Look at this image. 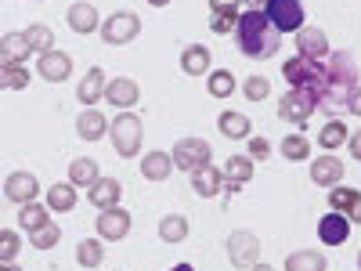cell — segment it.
Listing matches in <instances>:
<instances>
[{
    "label": "cell",
    "instance_id": "1",
    "mask_svg": "<svg viewBox=\"0 0 361 271\" xmlns=\"http://www.w3.org/2000/svg\"><path fill=\"white\" fill-rule=\"evenodd\" d=\"M361 83L357 62L350 51H329L325 54V80L318 87V109H325L329 116H340L347 109V95Z\"/></svg>",
    "mask_w": 361,
    "mask_h": 271
},
{
    "label": "cell",
    "instance_id": "2",
    "mask_svg": "<svg viewBox=\"0 0 361 271\" xmlns=\"http://www.w3.org/2000/svg\"><path fill=\"white\" fill-rule=\"evenodd\" d=\"M235 47L246 58H253V62H267V58L279 54L282 33L271 25V18L264 11L246 8V11H238V22H235Z\"/></svg>",
    "mask_w": 361,
    "mask_h": 271
},
{
    "label": "cell",
    "instance_id": "3",
    "mask_svg": "<svg viewBox=\"0 0 361 271\" xmlns=\"http://www.w3.org/2000/svg\"><path fill=\"white\" fill-rule=\"evenodd\" d=\"M109 141L116 148V156L119 159H134L141 152V141H145V124H141V116L134 109L127 112H119L112 124H109Z\"/></svg>",
    "mask_w": 361,
    "mask_h": 271
},
{
    "label": "cell",
    "instance_id": "4",
    "mask_svg": "<svg viewBox=\"0 0 361 271\" xmlns=\"http://www.w3.org/2000/svg\"><path fill=\"white\" fill-rule=\"evenodd\" d=\"M314 109H318V95L311 87H289L286 95L279 98V119L296 124V127H304L307 119L314 116Z\"/></svg>",
    "mask_w": 361,
    "mask_h": 271
},
{
    "label": "cell",
    "instance_id": "5",
    "mask_svg": "<svg viewBox=\"0 0 361 271\" xmlns=\"http://www.w3.org/2000/svg\"><path fill=\"white\" fill-rule=\"evenodd\" d=\"M170 156H173V167H177V170L192 174V170H202V167L214 163V145H209L206 138H180V141L173 145Z\"/></svg>",
    "mask_w": 361,
    "mask_h": 271
},
{
    "label": "cell",
    "instance_id": "6",
    "mask_svg": "<svg viewBox=\"0 0 361 271\" xmlns=\"http://www.w3.org/2000/svg\"><path fill=\"white\" fill-rule=\"evenodd\" d=\"M282 76L289 87H311L314 95H318V87L325 80V58L322 62H314V58H304V54H296V58H286L282 62Z\"/></svg>",
    "mask_w": 361,
    "mask_h": 271
},
{
    "label": "cell",
    "instance_id": "7",
    "mask_svg": "<svg viewBox=\"0 0 361 271\" xmlns=\"http://www.w3.org/2000/svg\"><path fill=\"white\" fill-rule=\"evenodd\" d=\"M98 33H102V40H105L109 47H123V44L137 40L141 18H137L134 11H116V15H109V18L98 25Z\"/></svg>",
    "mask_w": 361,
    "mask_h": 271
},
{
    "label": "cell",
    "instance_id": "8",
    "mask_svg": "<svg viewBox=\"0 0 361 271\" xmlns=\"http://www.w3.org/2000/svg\"><path fill=\"white\" fill-rule=\"evenodd\" d=\"M264 15L271 18V25H275L279 33H296V29L307 22L304 0H267Z\"/></svg>",
    "mask_w": 361,
    "mask_h": 271
},
{
    "label": "cell",
    "instance_id": "9",
    "mask_svg": "<svg viewBox=\"0 0 361 271\" xmlns=\"http://www.w3.org/2000/svg\"><path fill=\"white\" fill-rule=\"evenodd\" d=\"M130 214L123 206H109V210H98V221H94V231L102 243H123L130 235Z\"/></svg>",
    "mask_w": 361,
    "mask_h": 271
},
{
    "label": "cell",
    "instance_id": "10",
    "mask_svg": "<svg viewBox=\"0 0 361 271\" xmlns=\"http://www.w3.org/2000/svg\"><path fill=\"white\" fill-rule=\"evenodd\" d=\"M224 250H228V260H231L235 267H253V264L260 260V239H257L253 231H246V228H238V231L228 235Z\"/></svg>",
    "mask_w": 361,
    "mask_h": 271
},
{
    "label": "cell",
    "instance_id": "11",
    "mask_svg": "<svg viewBox=\"0 0 361 271\" xmlns=\"http://www.w3.org/2000/svg\"><path fill=\"white\" fill-rule=\"evenodd\" d=\"M37 73H40V80H47V83H66V80L73 76V58H69L62 47H51V51H44V54L37 58Z\"/></svg>",
    "mask_w": 361,
    "mask_h": 271
},
{
    "label": "cell",
    "instance_id": "12",
    "mask_svg": "<svg viewBox=\"0 0 361 271\" xmlns=\"http://www.w3.org/2000/svg\"><path fill=\"white\" fill-rule=\"evenodd\" d=\"M329 210L343 214L350 224H361V188H350V185H333L329 188Z\"/></svg>",
    "mask_w": 361,
    "mask_h": 271
},
{
    "label": "cell",
    "instance_id": "13",
    "mask_svg": "<svg viewBox=\"0 0 361 271\" xmlns=\"http://www.w3.org/2000/svg\"><path fill=\"white\" fill-rule=\"evenodd\" d=\"M4 195H8V203H15V206L33 203V199L40 195V181H37V174H29V170H15V174H8V181H4Z\"/></svg>",
    "mask_w": 361,
    "mask_h": 271
},
{
    "label": "cell",
    "instance_id": "14",
    "mask_svg": "<svg viewBox=\"0 0 361 271\" xmlns=\"http://www.w3.org/2000/svg\"><path fill=\"white\" fill-rule=\"evenodd\" d=\"M105 102H109L112 109H119V112L134 109V105L141 102V87H137V80H130V76H116V80H109V83H105Z\"/></svg>",
    "mask_w": 361,
    "mask_h": 271
},
{
    "label": "cell",
    "instance_id": "15",
    "mask_svg": "<svg viewBox=\"0 0 361 271\" xmlns=\"http://www.w3.org/2000/svg\"><path fill=\"white\" fill-rule=\"evenodd\" d=\"M343 174H347V167H343V159H340L336 152H322L318 159H311V181H314L318 188L340 185Z\"/></svg>",
    "mask_w": 361,
    "mask_h": 271
},
{
    "label": "cell",
    "instance_id": "16",
    "mask_svg": "<svg viewBox=\"0 0 361 271\" xmlns=\"http://www.w3.org/2000/svg\"><path fill=\"white\" fill-rule=\"evenodd\" d=\"M333 51L329 47V37H325V29H318V25H300L296 29V54H304V58H314V62H322V58Z\"/></svg>",
    "mask_w": 361,
    "mask_h": 271
},
{
    "label": "cell",
    "instance_id": "17",
    "mask_svg": "<svg viewBox=\"0 0 361 271\" xmlns=\"http://www.w3.org/2000/svg\"><path fill=\"white\" fill-rule=\"evenodd\" d=\"M119 199H123V185H119L116 177H98L94 185L87 188V203L94 210H109V206H119Z\"/></svg>",
    "mask_w": 361,
    "mask_h": 271
},
{
    "label": "cell",
    "instance_id": "18",
    "mask_svg": "<svg viewBox=\"0 0 361 271\" xmlns=\"http://www.w3.org/2000/svg\"><path fill=\"white\" fill-rule=\"evenodd\" d=\"M350 221L343 217V214H336V210H329V214L318 221V239L325 246H343L347 239H350Z\"/></svg>",
    "mask_w": 361,
    "mask_h": 271
},
{
    "label": "cell",
    "instance_id": "19",
    "mask_svg": "<svg viewBox=\"0 0 361 271\" xmlns=\"http://www.w3.org/2000/svg\"><path fill=\"white\" fill-rule=\"evenodd\" d=\"M66 22H69V29H73V33L87 37V33H98L102 15H98V8L90 4V0H76V4L69 8V15H66Z\"/></svg>",
    "mask_w": 361,
    "mask_h": 271
},
{
    "label": "cell",
    "instance_id": "20",
    "mask_svg": "<svg viewBox=\"0 0 361 271\" xmlns=\"http://www.w3.org/2000/svg\"><path fill=\"white\" fill-rule=\"evenodd\" d=\"M105 83H109V76H105V69H87V76L80 80V87H76V98H80V105L83 109H94L102 98H105Z\"/></svg>",
    "mask_w": 361,
    "mask_h": 271
},
{
    "label": "cell",
    "instance_id": "21",
    "mask_svg": "<svg viewBox=\"0 0 361 271\" xmlns=\"http://www.w3.org/2000/svg\"><path fill=\"white\" fill-rule=\"evenodd\" d=\"M209 69H214V54L206 44H188L180 51V73L185 76H206Z\"/></svg>",
    "mask_w": 361,
    "mask_h": 271
},
{
    "label": "cell",
    "instance_id": "22",
    "mask_svg": "<svg viewBox=\"0 0 361 271\" xmlns=\"http://www.w3.org/2000/svg\"><path fill=\"white\" fill-rule=\"evenodd\" d=\"M188 177H192V192L202 195V199H214V195L224 192V170H217L214 163L202 167V170H192Z\"/></svg>",
    "mask_w": 361,
    "mask_h": 271
},
{
    "label": "cell",
    "instance_id": "23",
    "mask_svg": "<svg viewBox=\"0 0 361 271\" xmlns=\"http://www.w3.org/2000/svg\"><path fill=\"white\" fill-rule=\"evenodd\" d=\"M217 131H221V138H228V141H246V138L253 134V124H250V116L235 112V109H224V112L217 116Z\"/></svg>",
    "mask_w": 361,
    "mask_h": 271
},
{
    "label": "cell",
    "instance_id": "24",
    "mask_svg": "<svg viewBox=\"0 0 361 271\" xmlns=\"http://www.w3.org/2000/svg\"><path fill=\"white\" fill-rule=\"evenodd\" d=\"M173 174V156L170 152H163V148H152V152H145V159H141V177L145 181H166Z\"/></svg>",
    "mask_w": 361,
    "mask_h": 271
},
{
    "label": "cell",
    "instance_id": "25",
    "mask_svg": "<svg viewBox=\"0 0 361 271\" xmlns=\"http://www.w3.org/2000/svg\"><path fill=\"white\" fill-rule=\"evenodd\" d=\"M76 134L83 141H102L109 134V116H102L98 109H83L76 116Z\"/></svg>",
    "mask_w": 361,
    "mask_h": 271
},
{
    "label": "cell",
    "instance_id": "26",
    "mask_svg": "<svg viewBox=\"0 0 361 271\" xmlns=\"http://www.w3.org/2000/svg\"><path fill=\"white\" fill-rule=\"evenodd\" d=\"M29 54H33V47H29L25 33H4V37H0V62H8V66H25Z\"/></svg>",
    "mask_w": 361,
    "mask_h": 271
},
{
    "label": "cell",
    "instance_id": "27",
    "mask_svg": "<svg viewBox=\"0 0 361 271\" xmlns=\"http://www.w3.org/2000/svg\"><path fill=\"white\" fill-rule=\"evenodd\" d=\"M98 177H102V167H98L94 156H80V159L69 163V185L73 188H90Z\"/></svg>",
    "mask_w": 361,
    "mask_h": 271
},
{
    "label": "cell",
    "instance_id": "28",
    "mask_svg": "<svg viewBox=\"0 0 361 271\" xmlns=\"http://www.w3.org/2000/svg\"><path fill=\"white\" fill-rule=\"evenodd\" d=\"M76 188L69 185V181H58V185L47 188V210H54V214H69V210H76Z\"/></svg>",
    "mask_w": 361,
    "mask_h": 271
},
{
    "label": "cell",
    "instance_id": "29",
    "mask_svg": "<svg viewBox=\"0 0 361 271\" xmlns=\"http://www.w3.org/2000/svg\"><path fill=\"white\" fill-rule=\"evenodd\" d=\"M206 90H209V98H231L238 90V80H235L231 69H209L206 73Z\"/></svg>",
    "mask_w": 361,
    "mask_h": 271
},
{
    "label": "cell",
    "instance_id": "30",
    "mask_svg": "<svg viewBox=\"0 0 361 271\" xmlns=\"http://www.w3.org/2000/svg\"><path fill=\"white\" fill-rule=\"evenodd\" d=\"M347 124H343V119L340 116H333V119H329V124L318 131V145L325 148V152H336V148H343L347 145Z\"/></svg>",
    "mask_w": 361,
    "mask_h": 271
},
{
    "label": "cell",
    "instance_id": "31",
    "mask_svg": "<svg viewBox=\"0 0 361 271\" xmlns=\"http://www.w3.org/2000/svg\"><path fill=\"white\" fill-rule=\"evenodd\" d=\"M286 271H329V260L318 250H296L286 257Z\"/></svg>",
    "mask_w": 361,
    "mask_h": 271
},
{
    "label": "cell",
    "instance_id": "32",
    "mask_svg": "<svg viewBox=\"0 0 361 271\" xmlns=\"http://www.w3.org/2000/svg\"><path fill=\"white\" fill-rule=\"evenodd\" d=\"M102 260H105L102 239H80L76 243V264L87 267V271H94V267H102Z\"/></svg>",
    "mask_w": 361,
    "mask_h": 271
},
{
    "label": "cell",
    "instance_id": "33",
    "mask_svg": "<svg viewBox=\"0 0 361 271\" xmlns=\"http://www.w3.org/2000/svg\"><path fill=\"white\" fill-rule=\"evenodd\" d=\"M279 152L289 159V163H307L311 159V141L304 134H286L279 141Z\"/></svg>",
    "mask_w": 361,
    "mask_h": 271
},
{
    "label": "cell",
    "instance_id": "34",
    "mask_svg": "<svg viewBox=\"0 0 361 271\" xmlns=\"http://www.w3.org/2000/svg\"><path fill=\"white\" fill-rule=\"evenodd\" d=\"M188 217L185 214H166L163 221H159V239L163 243H185L188 239Z\"/></svg>",
    "mask_w": 361,
    "mask_h": 271
},
{
    "label": "cell",
    "instance_id": "35",
    "mask_svg": "<svg viewBox=\"0 0 361 271\" xmlns=\"http://www.w3.org/2000/svg\"><path fill=\"white\" fill-rule=\"evenodd\" d=\"M58 243H62V228H58L54 221H44L40 228L29 231V246L33 250H54Z\"/></svg>",
    "mask_w": 361,
    "mask_h": 271
},
{
    "label": "cell",
    "instance_id": "36",
    "mask_svg": "<svg viewBox=\"0 0 361 271\" xmlns=\"http://www.w3.org/2000/svg\"><path fill=\"white\" fill-rule=\"evenodd\" d=\"M47 214H51V210H47L44 203H37V199L25 203V206H18V228H22V231H33V228H40L44 221H51Z\"/></svg>",
    "mask_w": 361,
    "mask_h": 271
},
{
    "label": "cell",
    "instance_id": "37",
    "mask_svg": "<svg viewBox=\"0 0 361 271\" xmlns=\"http://www.w3.org/2000/svg\"><path fill=\"white\" fill-rule=\"evenodd\" d=\"M22 33H25L29 47H33V54H44V51H51V47H54V29H51V25H44V22H33L29 29H22Z\"/></svg>",
    "mask_w": 361,
    "mask_h": 271
},
{
    "label": "cell",
    "instance_id": "38",
    "mask_svg": "<svg viewBox=\"0 0 361 271\" xmlns=\"http://www.w3.org/2000/svg\"><path fill=\"white\" fill-rule=\"evenodd\" d=\"M253 167H257V163H253L250 156H228V163H224V177L235 181V185H250Z\"/></svg>",
    "mask_w": 361,
    "mask_h": 271
},
{
    "label": "cell",
    "instance_id": "39",
    "mask_svg": "<svg viewBox=\"0 0 361 271\" xmlns=\"http://www.w3.org/2000/svg\"><path fill=\"white\" fill-rule=\"evenodd\" d=\"M235 22H238V11H209V33L228 37L235 33Z\"/></svg>",
    "mask_w": 361,
    "mask_h": 271
},
{
    "label": "cell",
    "instance_id": "40",
    "mask_svg": "<svg viewBox=\"0 0 361 271\" xmlns=\"http://www.w3.org/2000/svg\"><path fill=\"white\" fill-rule=\"evenodd\" d=\"M18 250H22V239H18V231H11V228H0V260H15V257H18Z\"/></svg>",
    "mask_w": 361,
    "mask_h": 271
},
{
    "label": "cell",
    "instance_id": "41",
    "mask_svg": "<svg viewBox=\"0 0 361 271\" xmlns=\"http://www.w3.org/2000/svg\"><path fill=\"white\" fill-rule=\"evenodd\" d=\"M243 95H246L250 102H264V98L271 95V83H267L264 76H250V80L243 83Z\"/></svg>",
    "mask_w": 361,
    "mask_h": 271
},
{
    "label": "cell",
    "instance_id": "42",
    "mask_svg": "<svg viewBox=\"0 0 361 271\" xmlns=\"http://www.w3.org/2000/svg\"><path fill=\"white\" fill-rule=\"evenodd\" d=\"M246 145H250V148H246V156H250L253 163H257V159L264 163V159L271 156V141H267L264 134H250V138H246Z\"/></svg>",
    "mask_w": 361,
    "mask_h": 271
},
{
    "label": "cell",
    "instance_id": "43",
    "mask_svg": "<svg viewBox=\"0 0 361 271\" xmlns=\"http://www.w3.org/2000/svg\"><path fill=\"white\" fill-rule=\"evenodd\" d=\"M29 87V69L25 66H11V90H25Z\"/></svg>",
    "mask_w": 361,
    "mask_h": 271
},
{
    "label": "cell",
    "instance_id": "44",
    "mask_svg": "<svg viewBox=\"0 0 361 271\" xmlns=\"http://www.w3.org/2000/svg\"><path fill=\"white\" fill-rule=\"evenodd\" d=\"M347 152H350L354 163H361V131H350L347 134Z\"/></svg>",
    "mask_w": 361,
    "mask_h": 271
},
{
    "label": "cell",
    "instance_id": "45",
    "mask_svg": "<svg viewBox=\"0 0 361 271\" xmlns=\"http://www.w3.org/2000/svg\"><path fill=\"white\" fill-rule=\"evenodd\" d=\"M347 112H350V116H361V83L347 95Z\"/></svg>",
    "mask_w": 361,
    "mask_h": 271
},
{
    "label": "cell",
    "instance_id": "46",
    "mask_svg": "<svg viewBox=\"0 0 361 271\" xmlns=\"http://www.w3.org/2000/svg\"><path fill=\"white\" fill-rule=\"evenodd\" d=\"M243 0H209V11H238Z\"/></svg>",
    "mask_w": 361,
    "mask_h": 271
},
{
    "label": "cell",
    "instance_id": "47",
    "mask_svg": "<svg viewBox=\"0 0 361 271\" xmlns=\"http://www.w3.org/2000/svg\"><path fill=\"white\" fill-rule=\"evenodd\" d=\"M0 90H11V66L0 62Z\"/></svg>",
    "mask_w": 361,
    "mask_h": 271
},
{
    "label": "cell",
    "instance_id": "48",
    "mask_svg": "<svg viewBox=\"0 0 361 271\" xmlns=\"http://www.w3.org/2000/svg\"><path fill=\"white\" fill-rule=\"evenodd\" d=\"M243 4L253 8V11H264V8H267V0H243Z\"/></svg>",
    "mask_w": 361,
    "mask_h": 271
},
{
    "label": "cell",
    "instance_id": "49",
    "mask_svg": "<svg viewBox=\"0 0 361 271\" xmlns=\"http://www.w3.org/2000/svg\"><path fill=\"white\" fill-rule=\"evenodd\" d=\"M0 271H22L15 260H0Z\"/></svg>",
    "mask_w": 361,
    "mask_h": 271
},
{
    "label": "cell",
    "instance_id": "50",
    "mask_svg": "<svg viewBox=\"0 0 361 271\" xmlns=\"http://www.w3.org/2000/svg\"><path fill=\"white\" fill-rule=\"evenodd\" d=\"M250 271H275V267H271V264H264V260H257V264H253Z\"/></svg>",
    "mask_w": 361,
    "mask_h": 271
},
{
    "label": "cell",
    "instance_id": "51",
    "mask_svg": "<svg viewBox=\"0 0 361 271\" xmlns=\"http://www.w3.org/2000/svg\"><path fill=\"white\" fill-rule=\"evenodd\" d=\"M166 271H195L192 264H173V267H166Z\"/></svg>",
    "mask_w": 361,
    "mask_h": 271
},
{
    "label": "cell",
    "instance_id": "52",
    "mask_svg": "<svg viewBox=\"0 0 361 271\" xmlns=\"http://www.w3.org/2000/svg\"><path fill=\"white\" fill-rule=\"evenodd\" d=\"M152 8H166V4H173V0H148Z\"/></svg>",
    "mask_w": 361,
    "mask_h": 271
},
{
    "label": "cell",
    "instance_id": "53",
    "mask_svg": "<svg viewBox=\"0 0 361 271\" xmlns=\"http://www.w3.org/2000/svg\"><path fill=\"white\" fill-rule=\"evenodd\" d=\"M357 271H361V250H357Z\"/></svg>",
    "mask_w": 361,
    "mask_h": 271
},
{
    "label": "cell",
    "instance_id": "54",
    "mask_svg": "<svg viewBox=\"0 0 361 271\" xmlns=\"http://www.w3.org/2000/svg\"><path fill=\"white\" fill-rule=\"evenodd\" d=\"M33 4H44V0H33Z\"/></svg>",
    "mask_w": 361,
    "mask_h": 271
}]
</instances>
